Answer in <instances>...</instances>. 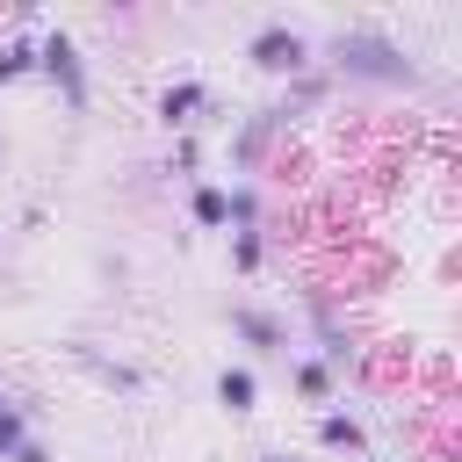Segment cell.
<instances>
[{
	"mask_svg": "<svg viewBox=\"0 0 462 462\" xmlns=\"http://www.w3.org/2000/svg\"><path fill=\"white\" fill-rule=\"evenodd\" d=\"M0 448H14V419H0Z\"/></svg>",
	"mask_w": 462,
	"mask_h": 462,
	"instance_id": "3957f363",
	"label": "cell"
},
{
	"mask_svg": "<svg viewBox=\"0 0 462 462\" xmlns=\"http://www.w3.org/2000/svg\"><path fill=\"white\" fill-rule=\"evenodd\" d=\"M296 58V36H260V65H289Z\"/></svg>",
	"mask_w": 462,
	"mask_h": 462,
	"instance_id": "6da1fadb",
	"label": "cell"
},
{
	"mask_svg": "<svg viewBox=\"0 0 462 462\" xmlns=\"http://www.w3.org/2000/svg\"><path fill=\"white\" fill-rule=\"evenodd\" d=\"M0 404H7V397H0Z\"/></svg>",
	"mask_w": 462,
	"mask_h": 462,
	"instance_id": "277c9868",
	"label": "cell"
},
{
	"mask_svg": "<svg viewBox=\"0 0 462 462\" xmlns=\"http://www.w3.org/2000/svg\"><path fill=\"white\" fill-rule=\"evenodd\" d=\"M224 404H253V375H224Z\"/></svg>",
	"mask_w": 462,
	"mask_h": 462,
	"instance_id": "7a4b0ae2",
	"label": "cell"
}]
</instances>
